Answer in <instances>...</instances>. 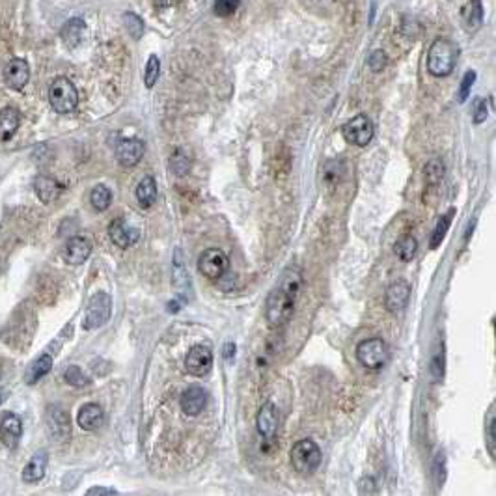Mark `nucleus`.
<instances>
[{"label": "nucleus", "mask_w": 496, "mask_h": 496, "mask_svg": "<svg viewBox=\"0 0 496 496\" xmlns=\"http://www.w3.org/2000/svg\"><path fill=\"white\" fill-rule=\"evenodd\" d=\"M302 291V273L299 267H288L280 275V280L265 302V319L273 329L288 325V321L295 313L297 300Z\"/></svg>", "instance_id": "obj_1"}, {"label": "nucleus", "mask_w": 496, "mask_h": 496, "mask_svg": "<svg viewBox=\"0 0 496 496\" xmlns=\"http://www.w3.org/2000/svg\"><path fill=\"white\" fill-rule=\"evenodd\" d=\"M457 62V47L450 39L439 37L431 43L428 53V69L433 77H448Z\"/></svg>", "instance_id": "obj_2"}, {"label": "nucleus", "mask_w": 496, "mask_h": 496, "mask_svg": "<svg viewBox=\"0 0 496 496\" xmlns=\"http://www.w3.org/2000/svg\"><path fill=\"white\" fill-rule=\"evenodd\" d=\"M321 459H323L321 448L318 446V442L310 441V439L295 442L293 448H291V454H289L291 466L302 476H310L318 470Z\"/></svg>", "instance_id": "obj_3"}, {"label": "nucleus", "mask_w": 496, "mask_h": 496, "mask_svg": "<svg viewBox=\"0 0 496 496\" xmlns=\"http://www.w3.org/2000/svg\"><path fill=\"white\" fill-rule=\"evenodd\" d=\"M49 103L56 112L60 114H69L77 109L79 104V92L69 79L58 77L53 80L49 88Z\"/></svg>", "instance_id": "obj_4"}, {"label": "nucleus", "mask_w": 496, "mask_h": 496, "mask_svg": "<svg viewBox=\"0 0 496 496\" xmlns=\"http://www.w3.org/2000/svg\"><path fill=\"white\" fill-rule=\"evenodd\" d=\"M388 345L380 338H369L358 343L356 347V358L364 368L380 369L388 362Z\"/></svg>", "instance_id": "obj_5"}, {"label": "nucleus", "mask_w": 496, "mask_h": 496, "mask_svg": "<svg viewBox=\"0 0 496 496\" xmlns=\"http://www.w3.org/2000/svg\"><path fill=\"white\" fill-rule=\"evenodd\" d=\"M112 313V299L111 295L104 293V291H99L90 299L88 302V308H86V315H84V329L86 331H93V329H99L103 327L109 319H111Z\"/></svg>", "instance_id": "obj_6"}, {"label": "nucleus", "mask_w": 496, "mask_h": 496, "mask_svg": "<svg viewBox=\"0 0 496 496\" xmlns=\"http://www.w3.org/2000/svg\"><path fill=\"white\" fill-rule=\"evenodd\" d=\"M230 269V257L221 248H208L198 257V270L209 280H219Z\"/></svg>", "instance_id": "obj_7"}, {"label": "nucleus", "mask_w": 496, "mask_h": 496, "mask_svg": "<svg viewBox=\"0 0 496 496\" xmlns=\"http://www.w3.org/2000/svg\"><path fill=\"white\" fill-rule=\"evenodd\" d=\"M343 138L355 146H368L371 138H374V123L366 114H358V116L351 118L349 122L342 127Z\"/></svg>", "instance_id": "obj_8"}, {"label": "nucleus", "mask_w": 496, "mask_h": 496, "mask_svg": "<svg viewBox=\"0 0 496 496\" xmlns=\"http://www.w3.org/2000/svg\"><path fill=\"white\" fill-rule=\"evenodd\" d=\"M185 368L190 375L194 377H203L208 375L213 368V353L208 345H194L192 349L187 353L185 358Z\"/></svg>", "instance_id": "obj_9"}, {"label": "nucleus", "mask_w": 496, "mask_h": 496, "mask_svg": "<svg viewBox=\"0 0 496 496\" xmlns=\"http://www.w3.org/2000/svg\"><path fill=\"white\" fill-rule=\"evenodd\" d=\"M409 299H411V284L405 280H396L386 288L385 306L388 312H401L409 304Z\"/></svg>", "instance_id": "obj_10"}, {"label": "nucleus", "mask_w": 496, "mask_h": 496, "mask_svg": "<svg viewBox=\"0 0 496 496\" xmlns=\"http://www.w3.org/2000/svg\"><path fill=\"white\" fill-rule=\"evenodd\" d=\"M109 235H111L112 243L120 248H129V246L136 245L140 239V232L135 226L127 224L123 219L112 221V224L109 226Z\"/></svg>", "instance_id": "obj_11"}, {"label": "nucleus", "mask_w": 496, "mask_h": 496, "mask_svg": "<svg viewBox=\"0 0 496 496\" xmlns=\"http://www.w3.org/2000/svg\"><path fill=\"white\" fill-rule=\"evenodd\" d=\"M144 155V142L138 138H123L116 146V159L122 166H135Z\"/></svg>", "instance_id": "obj_12"}, {"label": "nucleus", "mask_w": 496, "mask_h": 496, "mask_svg": "<svg viewBox=\"0 0 496 496\" xmlns=\"http://www.w3.org/2000/svg\"><path fill=\"white\" fill-rule=\"evenodd\" d=\"M30 79V68L23 58H13L4 69V80L12 90H23Z\"/></svg>", "instance_id": "obj_13"}, {"label": "nucleus", "mask_w": 496, "mask_h": 496, "mask_svg": "<svg viewBox=\"0 0 496 496\" xmlns=\"http://www.w3.org/2000/svg\"><path fill=\"white\" fill-rule=\"evenodd\" d=\"M179 403H181V411L187 416H198L205 409V405H208V392L203 388H200V386H190L183 392Z\"/></svg>", "instance_id": "obj_14"}, {"label": "nucleus", "mask_w": 496, "mask_h": 496, "mask_svg": "<svg viewBox=\"0 0 496 496\" xmlns=\"http://www.w3.org/2000/svg\"><path fill=\"white\" fill-rule=\"evenodd\" d=\"M92 254V243L86 239V237H71L64 246V259L71 265H80L84 264L86 259Z\"/></svg>", "instance_id": "obj_15"}, {"label": "nucleus", "mask_w": 496, "mask_h": 496, "mask_svg": "<svg viewBox=\"0 0 496 496\" xmlns=\"http://www.w3.org/2000/svg\"><path fill=\"white\" fill-rule=\"evenodd\" d=\"M256 425L259 435L265 437V439H273L278 431V412H276V407L273 403H265L259 412H257L256 418Z\"/></svg>", "instance_id": "obj_16"}, {"label": "nucleus", "mask_w": 496, "mask_h": 496, "mask_svg": "<svg viewBox=\"0 0 496 496\" xmlns=\"http://www.w3.org/2000/svg\"><path fill=\"white\" fill-rule=\"evenodd\" d=\"M23 435V423L19 420L15 414H6V416L2 418V422H0V442L8 448H15L17 446L19 439Z\"/></svg>", "instance_id": "obj_17"}, {"label": "nucleus", "mask_w": 496, "mask_h": 496, "mask_svg": "<svg viewBox=\"0 0 496 496\" xmlns=\"http://www.w3.org/2000/svg\"><path fill=\"white\" fill-rule=\"evenodd\" d=\"M104 414L103 409L98 403H86L80 407L79 416H77V423L84 431H95L103 425Z\"/></svg>", "instance_id": "obj_18"}, {"label": "nucleus", "mask_w": 496, "mask_h": 496, "mask_svg": "<svg viewBox=\"0 0 496 496\" xmlns=\"http://www.w3.org/2000/svg\"><path fill=\"white\" fill-rule=\"evenodd\" d=\"M461 19H463V25L468 32L478 30L481 23H484V4L481 0H468L461 12Z\"/></svg>", "instance_id": "obj_19"}, {"label": "nucleus", "mask_w": 496, "mask_h": 496, "mask_svg": "<svg viewBox=\"0 0 496 496\" xmlns=\"http://www.w3.org/2000/svg\"><path fill=\"white\" fill-rule=\"evenodd\" d=\"M47 465H49V455L39 452V454L34 455L30 463L25 466L23 479H25L26 484H37V481H42L43 476H45V470H47Z\"/></svg>", "instance_id": "obj_20"}, {"label": "nucleus", "mask_w": 496, "mask_h": 496, "mask_svg": "<svg viewBox=\"0 0 496 496\" xmlns=\"http://www.w3.org/2000/svg\"><path fill=\"white\" fill-rule=\"evenodd\" d=\"M34 190H36L37 198H39L43 203H50V202H55L56 198L60 196L62 187L56 183L53 178H47V176H37L36 181H34Z\"/></svg>", "instance_id": "obj_21"}, {"label": "nucleus", "mask_w": 496, "mask_h": 496, "mask_svg": "<svg viewBox=\"0 0 496 496\" xmlns=\"http://www.w3.org/2000/svg\"><path fill=\"white\" fill-rule=\"evenodd\" d=\"M21 116L13 107H6L0 111V140H10L15 133H17Z\"/></svg>", "instance_id": "obj_22"}, {"label": "nucleus", "mask_w": 496, "mask_h": 496, "mask_svg": "<svg viewBox=\"0 0 496 496\" xmlns=\"http://www.w3.org/2000/svg\"><path fill=\"white\" fill-rule=\"evenodd\" d=\"M50 369H53V356L42 355L39 358H36L25 371L26 385H36L37 380L49 374Z\"/></svg>", "instance_id": "obj_23"}, {"label": "nucleus", "mask_w": 496, "mask_h": 496, "mask_svg": "<svg viewBox=\"0 0 496 496\" xmlns=\"http://www.w3.org/2000/svg\"><path fill=\"white\" fill-rule=\"evenodd\" d=\"M136 200L140 203V208H151L157 200V183L151 176H144L140 183L136 187Z\"/></svg>", "instance_id": "obj_24"}, {"label": "nucleus", "mask_w": 496, "mask_h": 496, "mask_svg": "<svg viewBox=\"0 0 496 496\" xmlns=\"http://www.w3.org/2000/svg\"><path fill=\"white\" fill-rule=\"evenodd\" d=\"M84 32H86V25H84V21L80 17H73V19H69L68 23L64 25V28H62L60 32V36L64 42L68 43L69 47H77L80 43V39H82V36H84Z\"/></svg>", "instance_id": "obj_25"}, {"label": "nucleus", "mask_w": 496, "mask_h": 496, "mask_svg": "<svg viewBox=\"0 0 496 496\" xmlns=\"http://www.w3.org/2000/svg\"><path fill=\"white\" fill-rule=\"evenodd\" d=\"M485 444L493 457H496V412L495 403L490 405L487 416H485Z\"/></svg>", "instance_id": "obj_26"}, {"label": "nucleus", "mask_w": 496, "mask_h": 496, "mask_svg": "<svg viewBox=\"0 0 496 496\" xmlns=\"http://www.w3.org/2000/svg\"><path fill=\"white\" fill-rule=\"evenodd\" d=\"M396 256L401 259V261H411L412 257L416 256L418 250V243L412 235H403L401 239L396 243Z\"/></svg>", "instance_id": "obj_27"}, {"label": "nucleus", "mask_w": 496, "mask_h": 496, "mask_svg": "<svg viewBox=\"0 0 496 496\" xmlns=\"http://www.w3.org/2000/svg\"><path fill=\"white\" fill-rule=\"evenodd\" d=\"M90 202H92V208L95 209V211H104V209H109L112 202L111 189L104 187V185L93 187V190L90 192Z\"/></svg>", "instance_id": "obj_28"}, {"label": "nucleus", "mask_w": 496, "mask_h": 496, "mask_svg": "<svg viewBox=\"0 0 496 496\" xmlns=\"http://www.w3.org/2000/svg\"><path fill=\"white\" fill-rule=\"evenodd\" d=\"M452 217H454V209H452L450 213L444 214V217H441V221H439L435 232H433V237H431V248H439V246H441V243L444 241V237H446L448 228L452 224Z\"/></svg>", "instance_id": "obj_29"}, {"label": "nucleus", "mask_w": 496, "mask_h": 496, "mask_svg": "<svg viewBox=\"0 0 496 496\" xmlns=\"http://www.w3.org/2000/svg\"><path fill=\"white\" fill-rule=\"evenodd\" d=\"M64 379H66L68 385L75 386V388H82V386L90 385L88 375H86L79 366H69V368L66 369V374H64Z\"/></svg>", "instance_id": "obj_30"}, {"label": "nucleus", "mask_w": 496, "mask_h": 496, "mask_svg": "<svg viewBox=\"0 0 496 496\" xmlns=\"http://www.w3.org/2000/svg\"><path fill=\"white\" fill-rule=\"evenodd\" d=\"M170 166L172 170L176 172L178 176H185L190 168V160H189V155L185 154L183 149H176L170 157Z\"/></svg>", "instance_id": "obj_31"}, {"label": "nucleus", "mask_w": 496, "mask_h": 496, "mask_svg": "<svg viewBox=\"0 0 496 496\" xmlns=\"http://www.w3.org/2000/svg\"><path fill=\"white\" fill-rule=\"evenodd\" d=\"M159 73H160V60L155 55H151L149 56V60H147L146 73H144V82H146L147 88H154L157 79H159Z\"/></svg>", "instance_id": "obj_32"}, {"label": "nucleus", "mask_w": 496, "mask_h": 496, "mask_svg": "<svg viewBox=\"0 0 496 496\" xmlns=\"http://www.w3.org/2000/svg\"><path fill=\"white\" fill-rule=\"evenodd\" d=\"M241 0H217L213 6V12L217 17H230L237 12Z\"/></svg>", "instance_id": "obj_33"}, {"label": "nucleus", "mask_w": 496, "mask_h": 496, "mask_svg": "<svg viewBox=\"0 0 496 496\" xmlns=\"http://www.w3.org/2000/svg\"><path fill=\"white\" fill-rule=\"evenodd\" d=\"M444 176V165H442L441 159H431L425 166V179H428L429 183L435 185L439 183Z\"/></svg>", "instance_id": "obj_34"}, {"label": "nucleus", "mask_w": 496, "mask_h": 496, "mask_svg": "<svg viewBox=\"0 0 496 496\" xmlns=\"http://www.w3.org/2000/svg\"><path fill=\"white\" fill-rule=\"evenodd\" d=\"M487 114H489V111H487V101H485L484 98L474 99V103H472V120H474V123H476V125L484 123L485 120H487Z\"/></svg>", "instance_id": "obj_35"}, {"label": "nucleus", "mask_w": 496, "mask_h": 496, "mask_svg": "<svg viewBox=\"0 0 496 496\" xmlns=\"http://www.w3.org/2000/svg\"><path fill=\"white\" fill-rule=\"evenodd\" d=\"M476 82V71H466L463 80H461V88H459V103H465L468 95H470V88Z\"/></svg>", "instance_id": "obj_36"}, {"label": "nucleus", "mask_w": 496, "mask_h": 496, "mask_svg": "<svg viewBox=\"0 0 496 496\" xmlns=\"http://www.w3.org/2000/svg\"><path fill=\"white\" fill-rule=\"evenodd\" d=\"M123 23L127 26V30L131 32V36L133 37L142 36V28H144V25H142V21L136 17L135 13H125V15H123Z\"/></svg>", "instance_id": "obj_37"}, {"label": "nucleus", "mask_w": 496, "mask_h": 496, "mask_svg": "<svg viewBox=\"0 0 496 496\" xmlns=\"http://www.w3.org/2000/svg\"><path fill=\"white\" fill-rule=\"evenodd\" d=\"M386 62H388V58H386V53L385 50H374L371 53V56H369V60H368V66L371 68V71H375V73H379V71H383L386 66Z\"/></svg>", "instance_id": "obj_38"}, {"label": "nucleus", "mask_w": 496, "mask_h": 496, "mask_svg": "<svg viewBox=\"0 0 496 496\" xmlns=\"http://www.w3.org/2000/svg\"><path fill=\"white\" fill-rule=\"evenodd\" d=\"M435 470H433V474H435V481L439 485L444 484V479H446V457H444V454H437V459H435V466H433Z\"/></svg>", "instance_id": "obj_39"}, {"label": "nucleus", "mask_w": 496, "mask_h": 496, "mask_svg": "<svg viewBox=\"0 0 496 496\" xmlns=\"http://www.w3.org/2000/svg\"><path fill=\"white\" fill-rule=\"evenodd\" d=\"M360 487H358V490H360L362 495L366 493V495H371V493H377V487H375V479L374 478H362L360 479Z\"/></svg>", "instance_id": "obj_40"}, {"label": "nucleus", "mask_w": 496, "mask_h": 496, "mask_svg": "<svg viewBox=\"0 0 496 496\" xmlns=\"http://www.w3.org/2000/svg\"><path fill=\"white\" fill-rule=\"evenodd\" d=\"M88 495L95 496V495H118L116 489H107V487H92L88 489Z\"/></svg>", "instance_id": "obj_41"}, {"label": "nucleus", "mask_w": 496, "mask_h": 496, "mask_svg": "<svg viewBox=\"0 0 496 496\" xmlns=\"http://www.w3.org/2000/svg\"><path fill=\"white\" fill-rule=\"evenodd\" d=\"M154 2H155V6L160 8V10H163V8L176 6V4H178L179 0H154Z\"/></svg>", "instance_id": "obj_42"}, {"label": "nucleus", "mask_w": 496, "mask_h": 496, "mask_svg": "<svg viewBox=\"0 0 496 496\" xmlns=\"http://www.w3.org/2000/svg\"><path fill=\"white\" fill-rule=\"evenodd\" d=\"M0 403H2V396H0Z\"/></svg>", "instance_id": "obj_43"}]
</instances>
